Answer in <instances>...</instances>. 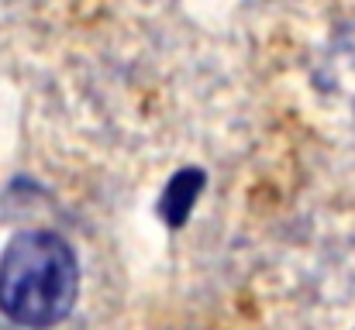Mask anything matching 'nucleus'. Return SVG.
Segmentation results:
<instances>
[{"label":"nucleus","mask_w":355,"mask_h":330,"mask_svg":"<svg viewBox=\"0 0 355 330\" xmlns=\"http://www.w3.org/2000/svg\"><path fill=\"white\" fill-rule=\"evenodd\" d=\"M80 296V262L66 237L21 230L0 255V313L21 327L62 324Z\"/></svg>","instance_id":"obj_1"},{"label":"nucleus","mask_w":355,"mask_h":330,"mask_svg":"<svg viewBox=\"0 0 355 330\" xmlns=\"http://www.w3.org/2000/svg\"><path fill=\"white\" fill-rule=\"evenodd\" d=\"M204 183H207V176H204V169H197V165L180 169V172L166 183L162 200H159V217H162L166 227L180 230V227L190 220L197 200H200V193H204Z\"/></svg>","instance_id":"obj_2"}]
</instances>
